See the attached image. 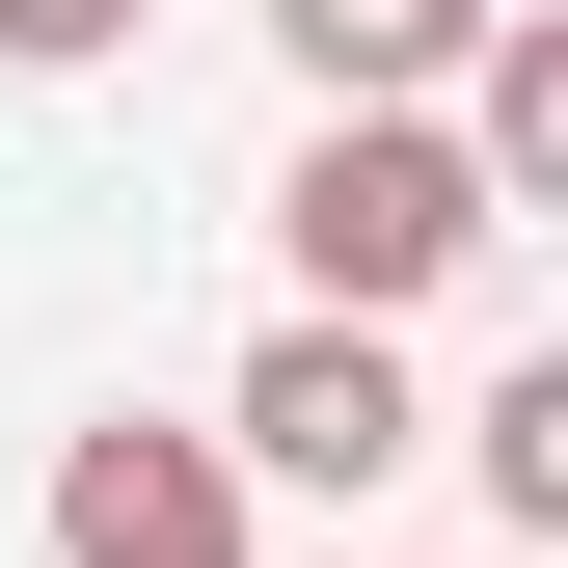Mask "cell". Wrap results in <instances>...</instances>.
Wrapping results in <instances>:
<instances>
[{
	"label": "cell",
	"mask_w": 568,
	"mask_h": 568,
	"mask_svg": "<svg viewBox=\"0 0 568 568\" xmlns=\"http://www.w3.org/2000/svg\"><path fill=\"white\" fill-rule=\"evenodd\" d=\"M271 244H298V298H325V325H406V298H460L515 217H487L460 109H325L298 163H271Z\"/></svg>",
	"instance_id": "obj_1"
},
{
	"label": "cell",
	"mask_w": 568,
	"mask_h": 568,
	"mask_svg": "<svg viewBox=\"0 0 568 568\" xmlns=\"http://www.w3.org/2000/svg\"><path fill=\"white\" fill-rule=\"evenodd\" d=\"M217 460L244 487H325V515H352V487H406V460H434V406H406V325H271L244 352V406H217Z\"/></svg>",
	"instance_id": "obj_2"
},
{
	"label": "cell",
	"mask_w": 568,
	"mask_h": 568,
	"mask_svg": "<svg viewBox=\"0 0 568 568\" xmlns=\"http://www.w3.org/2000/svg\"><path fill=\"white\" fill-rule=\"evenodd\" d=\"M54 568H244V460H217V434H163V406L54 434Z\"/></svg>",
	"instance_id": "obj_3"
},
{
	"label": "cell",
	"mask_w": 568,
	"mask_h": 568,
	"mask_svg": "<svg viewBox=\"0 0 568 568\" xmlns=\"http://www.w3.org/2000/svg\"><path fill=\"white\" fill-rule=\"evenodd\" d=\"M460 163H487V217H568V28H541V0H487V54H460Z\"/></svg>",
	"instance_id": "obj_4"
},
{
	"label": "cell",
	"mask_w": 568,
	"mask_h": 568,
	"mask_svg": "<svg viewBox=\"0 0 568 568\" xmlns=\"http://www.w3.org/2000/svg\"><path fill=\"white\" fill-rule=\"evenodd\" d=\"M271 54H298L325 109H434L460 54H487V0H271Z\"/></svg>",
	"instance_id": "obj_5"
},
{
	"label": "cell",
	"mask_w": 568,
	"mask_h": 568,
	"mask_svg": "<svg viewBox=\"0 0 568 568\" xmlns=\"http://www.w3.org/2000/svg\"><path fill=\"white\" fill-rule=\"evenodd\" d=\"M460 434H487V515H515V541H568V352H515Z\"/></svg>",
	"instance_id": "obj_6"
},
{
	"label": "cell",
	"mask_w": 568,
	"mask_h": 568,
	"mask_svg": "<svg viewBox=\"0 0 568 568\" xmlns=\"http://www.w3.org/2000/svg\"><path fill=\"white\" fill-rule=\"evenodd\" d=\"M0 54H54V82H82V54H135V0H0Z\"/></svg>",
	"instance_id": "obj_7"
}]
</instances>
